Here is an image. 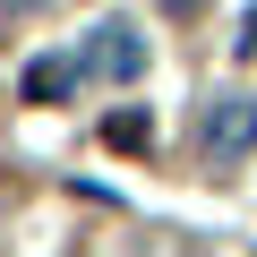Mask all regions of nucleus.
Masks as SVG:
<instances>
[{
  "instance_id": "6",
  "label": "nucleus",
  "mask_w": 257,
  "mask_h": 257,
  "mask_svg": "<svg viewBox=\"0 0 257 257\" xmlns=\"http://www.w3.org/2000/svg\"><path fill=\"white\" fill-rule=\"evenodd\" d=\"M163 9H172V18H206V0H163Z\"/></svg>"
},
{
  "instance_id": "3",
  "label": "nucleus",
  "mask_w": 257,
  "mask_h": 257,
  "mask_svg": "<svg viewBox=\"0 0 257 257\" xmlns=\"http://www.w3.org/2000/svg\"><path fill=\"white\" fill-rule=\"evenodd\" d=\"M77 77H86V52H43V60L26 69V103H69Z\"/></svg>"
},
{
  "instance_id": "4",
  "label": "nucleus",
  "mask_w": 257,
  "mask_h": 257,
  "mask_svg": "<svg viewBox=\"0 0 257 257\" xmlns=\"http://www.w3.org/2000/svg\"><path fill=\"white\" fill-rule=\"evenodd\" d=\"M103 146H111V155H146V146H155V120H146L138 103H120V111L103 120Z\"/></svg>"
},
{
  "instance_id": "5",
  "label": "nucleus",
  "mask_w": 257,
  "mask_h": 257,
  "mask_svg": "<svg viewBox=\"0 0 257 257\" xmlns=\"http://www.w3.org/2000/svg\"><path fill=\"white\" fill-rule=\"evenodd\" d=\"M231 52H240V60H257V9L240 18V35H231Z\"/></svg>"
},
{
  "instance_id": "2",
  "label": "nucleus",
  "mask_w": 257,
  "mask_h": 257,
  "mask_svg": "<svg viewBox=\"0 0 257 257\" xmlns=\"http://www.w3.org/2000/svg\"><path fill=\"white\" fill-rule=\"evenodd\" d=\"M86 77H103V86H138V77H146V35L128 26V18L86 26Z\"/></svg>"
},
{
  "instance_id": "1",
  "label": "nucleus",
  "mask_w": 257,
  "mask_h": 257,
  "mask_svg": "<svg viewBox=\"0 0 257 257\" xmlns=\"http://www.w3.org/2000/svg\"><path fill=\"white\" fill-rule=\"evenodd\" d=\"M197 155L214 163V172H240L248 155H257V94H206V120H197Z\"/></svg>"
}]
</instances>
